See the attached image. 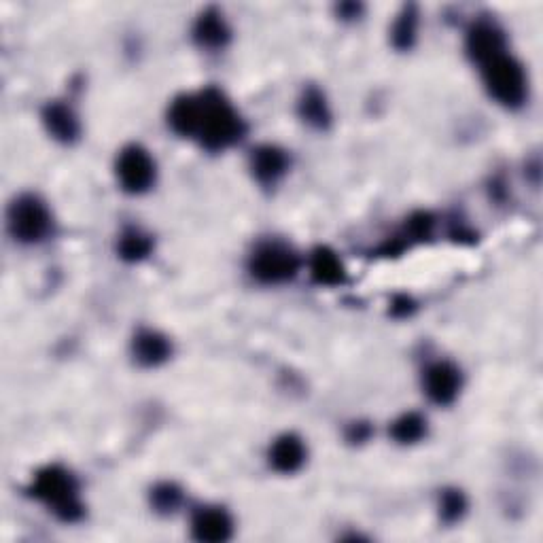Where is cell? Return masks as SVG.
Here are the masks:
<instances>
[{"mask_svg": "<svg viewBox=\"0 0 543 543\" xmlns=\"http://www.w3.org/2000/svg\"><path fill=\"white\" fill-rule=\"evenodd\" d=\"M310 276L321 287H338L346 283V268L334 251L319 247L310 257Z\"/></svg>", "mask_w": 543, "mask_h": 543, "instance_id": "15", "label": "cell"}, {"mask_svg": "<svg viewBox=\"0 0 543 543\" xmlns=\"http://www.w3.org/2000/svg\"><path fill=\"white\" fill-rule=\"evenodd\" d=\"M482 81L488 96L505 109H520L529 98L527 68L510 51L490 58L480 66Z\"/></svg>", "mask_w": 543, "mask_h": 543, "instance_id": "3", "label": "cell"}, {"mask_svg": "<svg viewBox=\"0 0 543 543\" xmlns=\"http://www.w3.org/2000/svg\"><path fill=\"white\" fill-rule=\"evenodd\" d=\"M191 535L204 543H223L234 535V518L221 505H206L191 518Z\"/></svg>", "mask_w": 543, "mask_h": 543, "instance_id": "9", "label": "cell"}, {"mask_svg": "<svg viewBox=\"0 0 543 543\" xmlns=\"http://www.w3.org/2000/svg\"><path fill=\"white\" fill-rule=\"evenodd\" d=\"M170 340L155 329H140L132 340V357L143 367H157L170 359Z\"/></svg>", "mask_w": 543, "mask_h": 543, "instance_id": "13", "label": "cell"}, {"mask_svg": "<svg viewBox=\"0 0 543 543\" xmlns=\"http://www.w3.org/2000/svg\"><path fill=\"white\" fill-rule=\"evenodd\" d=\"M183 501V493L179 486H174L170 482L157 484L151 493V505L155 512L160 514H174L179 510V505Z\"/></svg>", "mask_w": 543, "mask_h": 543, "instance_id": "20", "label": "cell"}, {"mask_svg": "<svg viewBox=\"0 0 543 543\" xmlns=\"http://www.w3.org/2000/svg\"><path fill=\"white\" fill-rule=\"evenodd\" d=\"M7 227L17 242L39 244L51 234L54 217L39 196L22 194L11 202L7 210Z\"/></svg>", "mask_w": 543, "mask_h": 543, "instance_id": "5", "label": "cell"}, {"mask_svg": "<svg viewBox=\"0 0 543 543\" xmlns=\"http://www.w3.org/2000/svg\"><path fill=\"white\" fill-rule=\"evenodd\" d=\"M117 253L128 264H138L153 253V238L138 227H128L117 240Z\"/></svg>", "mask_w": 543, "mask_h": 543, "instance_id": "17", "label": "cell"}, {"mask_svg": "<svg viewBox=\"0 0 543 543\" xmlns=\"http://www.w3.org/2000/svg\"><path fill=\"white\" fill-rule=\"evenodd\" d=\"M43 126L49 132V136L58 140V143L70 145L79 140L81 136V121L70 104L62 100H54L45 104L43 109Z\"/></svg>", "mask_w": 543, "mask_h": 543, "instance_id": "11", "label": "cell"}, {"mask_svg": "<svg viewBox=\"0 0 543 543\" xmlns=\"http://www.w3.org/2000/svg\"><path fill=\"white\" fill-rule=\"evenodd\" d=\"M391 435L399 444H416L427 435V418L418 412L401 414L391 425Z\"/></svg>", "mask_w": 543, "mask_h": 543, "instance_id": "18", "label": "cell"}, {"mask_svg": "<svg viewBox=\"0 0 543 543\" xmlns=\"http://www.w3.org/2000/svg\"><path fill=\"white\" fill-rule=\"evenodd\" d=\"M297 113L308 126L317 130H325L331 124L329 102L319 87H306L300 102H297Z\"/></svg>", "mask_w": 543, "mask_h": 543, "instance_id": "16", "label": "cell"}, {"mask_svg": "<svg viewBox=\"0 0 543 543\" xmlns=\"http://www.w3.org/2000/svg\"><path fill=\"white\" fill-rule=\"evenodd\" d=\"M302 259L289 244L266 240L249 257V272L261 285H283L300 274Z\"/></svg>", "mask_w": 543, "mask_h": 543, "instance_id": "4", "label": "cell"}, {"mask_svg": "<svg viewBox=\"0 0 543 543\" xmlns=\"http://www.w3.org/2000/svg\"><path fill=\"white\" fill-rule=\"evenodd\" d=\"M249 168L261 185H276L289 170V155L276 145H259L249 157Z\"/></svg>", "mask_w": 543, "mask_h": 543, "instance_id": "10", "label": "cell"}, {"mask_svg": "<svg viewBox=\"0 0 543 543\" xmlns=\"http://www.w3.org/2000/svg\"><path fill=\"white\" fill-rule=\"evenodd\" d=\"M230 37H232V30L230 26H227L221 11L206 9L204 13H200V17L194 24V41L202 49H210V51L223 49L227 43H230Z\"/></svg>", "mask_w": 543, "mask_h": 543, "instance_id": "14", "label": "cell"}, {"mask_svg": "<svg viewBox=\"0 0 543 543\" xmlns=\"http://www.w3.org/2000/svg\"><path fill=\"white\" fill-rule=\"evenodd\" d=\"M308 450L302 437H297L295 433H285L276 437L270 446L268 459L270 465L278 471V474H295L300 471L306 463Z\"/></svg>", "mask_w": 543, "mask_h": 543, "instance_id": "12", "label": "cell"}, {"mask_svg": "<svg viewBox=\"0 0 543 543\" xmlns=\"http://www.w3.org/2000/svg\"><path fill=\"white\" fill-rule=\"evenodd\" d=\"M247 126L234 104L217 87L196 94L194 140L208 151H225L240 143Z\"/></svg>", "mask_w": 543, "mask_h": 543, "instance_id": "1", "label": "cell"}, {"mask_svg": "<svg viewBox=\"0 0 543 543\" xmlns=\"http://www.w3.org/2000/svg\"><path fill=\"white\" fill-rule=\"evenodd\" d=\"M416 32H418V15H416L414 7H406L404 11L399 13V17L393 24V30H391L393 45L401 51L410 49L416 41Z\"/></svg>", "mask_w": 543, "mask_h": 543, "instance_id": "19", "label": "cell"}, {"mask_svg": "<svg viewBox=\"0 0 543 543\" xmlns=\"http://www.w3.org/2000/svg\"><path fill=\"white\" fill-rule=\"evenodd\" d=\"M367 433H370V429H367L365 425H357V427H353V431H350V440H353V442H363L365 437H367Z\"/></svg>", "mask_w": 543, "mask_h": 543, "instance_id": "22", "label": "cell"}, {"mask_svg": "<svg viewBox=\"0 0 543 543\" xmlns=\"http://www.w3.org/2000/svg\"><path fill=\"white\" fill-rule=\"evenodd\" d=\"M465 49H467V56L482 66L490 58H495L503 54V51H507V41H505L503 30L495 22L480 20L467 30Z\"/></svg>", "mask_w": 543, "mask_h": 543, "instance_id": "8", "label": "cell"}, {"mask_svg": "<svg viewBox=\"0 0 543 543\" xmlns=\"http://www.w3.org/2000/svg\"><path fill=\"white\" fill-rule=\"evenodd\" d=\"M115 174L121 189L132 196L147 194L155 185L157 166L151 153L140 145H128L119 151L115 162Z\"/></svg>", "mask_w": 543, "mask_h": 543, "instance_id": "6", "label": "cell"}, {"mask_svg": "<svg viewBox=\"0 0 543 543\" xmlns=\"http://www.w3.org/2000/svg\"><path fill=\"white\" fill-rule=\"evenodd\" d=\"M463 389V374L450 361H433L423 372V391L437 406H450Z\"/></svg>", "mask_w": 543, "mask_h": 543, "instance_id": "7", "label": "cell"}, {"mask_svg": "<svg viewBox=\"0 0 543 543\" xmlns=\"http://www.w3.org/2000/svg\"><path fill=\"white\" fill-rule=\"evenodd\" d=\"M28 493L32 499L47 505L62 522H77L85 514L79 482L62 465H49L37 471Z\"/></svg>", "mask_w": 543, "mask_h": 543, "instance_id": "2", "label": "cell"}, {"mask_svg": "<svg viewBox=\"0 0 543 543\" xmlns=\"http://www.w3.org/2000/svg\"><path fill=\"white\" fill-rule=\"evenodd\" d=\"M467 512V499L457 488H448L440 495V516L446 522H459Z\"/></svg>", "mask_w": 543, "mask_h": 543, "instance_id": "21", "label": "cell"}]
</instances>
